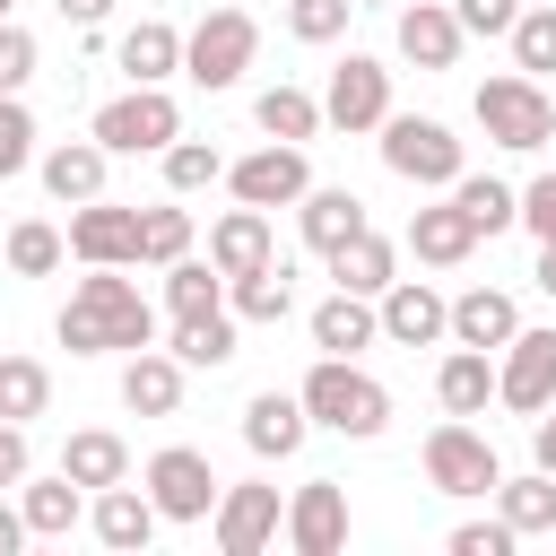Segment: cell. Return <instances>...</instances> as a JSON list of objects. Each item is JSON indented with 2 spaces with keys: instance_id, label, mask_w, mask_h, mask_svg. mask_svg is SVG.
Here are the masks:
<instances>
[{
  "instance_id": "cell-11",
  "label": "cell",
  "mask_w": 556,
  "mask_h": 556,
  "mask_svg": "<svg viewBox=\"0 0 556 556\" xmlns=\"http://www.w3.org/2000/svg\"><path fill=\"white\" fill-rule=\"evenodd\" d=\"M226 182H235V200H252V208H287V200L313 191V165H304L295 139H269V148H252L243 165H226Z\"/></svg>"
},
{
  "instance_id": "cell-41",
  "label": "cell",
  "mask_w": 556,
  "mask_h": 556,
  "mask_svg": "<svg viewBox=\"0 0 556 556\" xmlns=\"http://www.w3.org/2000/svg\"><path fill=\"white\" fill-rule=\"evenodd\" d=\"M217 174H226V156H217L208 139H174V148H165V191H174V200H182V191H208Z\"/></svg>"
},
{
  "instance_id": "cell-7",
  "label": "cell",
  "mask_w": 556,
  "mask_h": 556,
  "mask_svg": "<svg viewBox=\"0 0 556 556\" xmlns=\"http://www.w3.org/2000/svg\"><path fill=\"white\" fill-rule=\"evenodd\" d=\"M96 139H104L113 156H165V148L182 139V104H174L165 87H130V96H113V104L96 113Z\"/></svg>"
},
{
  "instance_id": "cell-44",
  "label": "cell",
  "mask_w": 556,
  "mask_h": 556,
  "mask_svg": "<svg viewBox=\"0 0 556 556\" xmlns=\"http://www.w3.org/2000/svg\"><path fill=\"white\" fill-rule=\"evenodd\" d=\"M513 539H521V530H513L504 513H495V521H460V530H452V556H513Z\"/></svg>"
},
{
  "instance_id": "cell-32",
  "label": "cell",
  "mask_w": 556,
  "mask_h": 556,
  "mask_svg": "<svg viewBox=\"0 0 556 556\" xmlns=\"http://www.w3.org/2000/svg\"><path fill=\"white\" fill-rule=\"evenodd\" d=\"M17 513H26L35 539H70V521H78V478H70V469H61V478H26V486H17Z\"/></svg>"
},
{
  "instance_id": "cell-16",
  "label": "cell",
  "mask_w": 556,
  "mask_h": 556,
  "mask_svg": "<svg viewBox=\"0 0 556 556\" xmlns=\"http://www.w3.org/2000/svg\"><path fill=\"white\" fill-rule=\"evenodd\" d=\"M460 43H469V26H460L452 0H417V9H400V61H417V70H452Z\"/></svg>"
},
{
  "instance_id": "cell-35",
  "label": "cell",
  "mask_w": 556,
  "mask_h": 556,
  "mask_svg": "<svg viewBox=\"0 0 556 556\" xmlns=\"http://www.w3.org/2000/svg\"><path fill=\"white\" fill-rule=\"evenodd\" d=\"M452 200L469 208V226H478V235L521 226V191H513V182H495V174H460V182H452Z\"/></svg>"
},
{
  "instance_id": "cell-2",
  "label": "cell",
  "mask_w": 556,
  "mask_h": 556,
  "mask_svg": "<svg viewBox=\"0 0 556 556\" xmlns=\"http://www.w3.org/2000/svg\"><path fill=\"white\" fill-rule=\"evenodd\" d=\"M304 417L330 426V434H348V443H374V434L391 426V391H382L356 356H321V365L304 374Z\"/></svg>"
},
{
  "instance_id": "cell-12",
  "label": "cell",
  "mask_w": 556,
  "mask_h": 556,
  "mask_svg": "<svg viewBox=\"0 0 556 556\" xmlns=\"http://www.w3.org/2000/svg\"><path fill=\"white\" fill-rule=\"evenodd\" d=\"M70 252H78L87 269H130V261H139V208H122V200H78V208H70Z\"/></svg>"
},
{
  "instance_id": "cell-23",
  "label": "cell",
  "mask_w": 556,
  "mask_h": 556,
  "mask_svg": "<svg viewBox=\"0 0 556 556\" xmlns=\"http://www.w3.org/2000/svg\"><path fill=\"white\" fill-rule=\"evenodd\" d=\"M295 226H304V243L330 261V252H339V243H356L374 217H365V200H356V191H304V200H295Z\"/></svg>"
},
{
  "instance_id": "cell-1",
  "label": "cell",
  "mask_w": 556,
  "mask_h": 556,
  "mask_svg": "<svg viewBox=\"0 0 556 556\" xmlns=\"http://www.w3.org/2000/svg\"><path fill=\"white\" fill-rule=\"evenodd\" d=\"M52 330H61L70 356H139V348H156V313L122 269H87Z\"/></svg>"
},
{
  "instance_id": "cell-43",
  "label": "cell",
  "mask_w": 556,
  "mask_h": 556,
  "mask_svg": "<svg viewBox=\"0 0 556 556\" xmlns=\"http://www.w3.org/2000/svg\"><path fill=\"white\" fill-rule=\"evenodd\" d=\"M26 165H35V113L17 96H0V182L26 174Z\"/></svg>"
},
{
  "instance_id": "cell-30",
  "label": "cell",
  "mask_w": 556,
  "mask_h": 556,
  "mask_svg": "<svg viewBox=\"0 0 556 556\" xmlns=\"http://www.w3.org/2000/svg\"><path fill=\"white\" fill-rule=\"evenodd\" d=\"M61 469H70L78 486H122V478H130V443L104 434V426H87V434L61 443Z\"/></svg>"
},
{
  "instance_id": "cell-19",
  "label": "cell",
  "mask_w": 556,
  "mask_h": 556,
  "mask_svg": "<svg viewBox=\"0 0 556 556\" xmlns=\"http://www.w3.org/2000/svg\"><path fill=\"white\" fill-rule=\"evenodd\" d=\"M122 408L130 417H174L182 408V356L174 348H139L122 365Z\"/></svg>"
},
{
  "instance_id": "cell-13",
  "label": "cell",
  "mask_w": 556,
  "mask_h": 556,
  "mask_svg": "<svg viewBox=\"0 0 556 556\" xmlns=\"http://www.w3.org/2000/svg\"><path fill=\"white\" fill-rule=\"evenodd\" d=\"M287 547L295 556H339L348 547V486L339 478H304L287 504Z\"/></svg>"
},
{
  "instance_id": "cell-24",
  "label": "cell",
  "mask_w": 556,
  "mask_h": 556,
  "mask_svg": "<svg viewBox=\"0 0 556 556\" xmlns=\"http://www.w3.org/2000/svg\"><path fill=\"white\" fill-rule=\"evenodd\" d=\"M208 261L226 269V278H243V269H261V261H278V243H269V208H226L217 217V235H208Z\"/></svg>"
},
{
  "instance_id": "cell-28",
  "label": "cell",
  "mask_w": 556,
  "mask_h": 556,
  "mask_svg": "<svg viewBox=\"0 0 556 556\" xmlns=\"http://www.w3.org/2000/svg\"><path fill=\"white\" fill-rule=\"evenodd\" d=\"M434 400H443V417H486V400H495V365H486V348H452L443 374H434Z\"/></svg>"
},
{
  "instance_id": "cell-18",
  "label": "cell",
  "mask_w": 556,
  "mask_h": 556,
  "mask_svg": "<svg viewBox=\"0 0 556 556\" xmlns=\"http://www.w3.org/2000/svg\"><path fill=\"white\" fill-rule=\"evenodd\" d=\"M304 434H313L304 391H261V400L243 408V443H252L261 460H295V452H304Z\"/></svg>"
},
{
  "instance_id": "cell-49",
  "label": "cell",
  "mask_w": 556,
  "mask_h": 556,
  "mask_svg": "<svg viewBox=\"0 0 556 556\" xmlns=\"http://www.w3.org/2000/svg\"><path fill=\"white\" fill-rule=\"evenodd\" d=\"M530 452H539V469H556V400L539 408V426H530Z\"/></svg>"
},
{
  "instance_id": "cell-31",
  "label": "cell",
  "mask_w": 556,
  "mask_h": 556,
  "mask_svg": "<svg viewBox=\"0 0 556 556\" xmlns=\"http://www.w3.org/2000/svg\"><path fill=\"white\" fill-rule=\"evenodd\" d=\"M165 313H174V321H191V313H226V269L182 252V261L165 269Z\"/></svg>"
},
{
  "instance_id": "cell-47",
  "label": "cell",
  "mask_w": 556,
  "mask_h": 556,
  "mask_svg": "<svg viewBox=\"0 0 556 556\" xmlns=\"http://www.w3.org/2000/svg\"><path fill=\"white\" fill-rule=\"evenodd\" d=\"M521 226H530L539 243H556V174H539V182H521Z\"/></svg>"
},
{
  "instance_id": "cell-26",
  "label": "cell",
  "mask_w": 556,
  "mask_h": 556,
  "mask_svg": "<svg viewBox=\"0 0 556 556\" xmlns=\"http://www.w3.org/2000/svg\"><path fill=\"white\" fill-rule=\"evenodd\" d=\"M226 304H235V321H287V313H295V269H287V252L261 261V269H243V278H226Z\"/></svg>"
},
{
  "instance_id": "cell-54",
  "label": "cell",
  "mask_w": 556,
  "mask_h": 556,
  "mask_svg": "<svg viewBox=\"0 0 556 556\" xmlns=\"http://www.w3.org/2000/svg\"><path fill=\"white\" fill-rule=\"evenodd\" d=\"M0 17H9V0H0Z\"/></svg>"
},
{
  "instance_id": "cell-33",
  "label": "cell",
  "mask_w": 556,
  "mask_h": 556,
  "mask_svg": "<svg viewBox=\"0 0 556 556\" xmlns=\"http://www.w3.org/2000/svg\"><path fill=\"white\" fill-rule=\"evenodd\" d=\"M495 504H504V521H513L521 539H539V530H556V469H530V478H504V486H495Z\"/></svg>"
},
{
  "instance_id": "cell-3",
  "label": "cell",
  "mask_w": 556,
  "mask_h": 556,
  "mask_svg": "<svg viewBox=\"0 0 556 556\" xmlns=\"http://www.w3.org/2000/svg\"><path fill=\"white\" fill-rule=\"evenodd\" d=\"M478 130H486L495 148H547V139H556V96H547L530 70H504V78L478 87Z\"/></svg>"
},
{
  "instance_id": "cell-29",
  "label": "cell",
  "mask_w": 556,
  "mask_h": 556,
  "mask_svg": "<svg viewBox=\"0 0 556 556\" xmlns=\"http://www.w3.org/2000/svg\"><path fill=\"white\" fill-rule=\"evenodd\" d=\"M330 278H339L348 295H374V304H382V287L400 278V252H391V243H382V235L365 226L356 243H339V252H330Z\"/></svg>"
},
{
  "instance_id": "cell-4",
  "label": "cell",
  "mask_w": 556,
  "mask_h": 556,
  "mask_svg": "<svg viewBox=\"0 0 556 556\" xmlns=\"http://www.w3.org/2000/svg\"><path fill=\"white\" fill-rule=\"evenodd\" d=\"M252 52H261V26H252L243 9H208V17L182 35V78L217 96V87H235V78L252 70Z\"/></svg>"
},
{
  "instance_id": "cell-5",
  "label": "cell",
  "mask_w": 556,
  "mask_h": 556,
  "mask_svg": "<svg viewBox=\"0 0 556 556\" xmlns=\"http://www.w3.org/2000/svg\"><path fill=\"white\" fill-rule=\"evenodd\" d=\"M382 165L400 182H417V191H452L460 182V139L443 122H426V113H391L382 122Z\"/></svg>"
},
{
  "instance_id": "cell-10",
  "label": "cell",
  "mask_w": 556,
  "mask_h": 556,
  "mask_svg": "<svg viewBox=\"0 0 556 556\" xmlns=\"http://www.w3.org/2000/svg\"><path fill=\"white\" fill-rule=\"evenodd\" d=\"M321 122H339V130H382V122H391V70H382L374 52H348V61L330 70Z\"/></svg>"
},
{
  "instance_id": "cell-17",
  "label": "cell",
  "mask_w": 556,
  "mask_h": 556,
  "mask_svg": "<svg viewBox=\"0 0 556 556\" xmlns=\"http://www.w3.org/2000/svg\"><path fill=\"white\" fill-rule=\"evenodd\" d=\"M87 521H96V539H104L113 556H139V547L156 539V521H165V513H156V495H148V486H130V478H122V486H96V513H87Z\"/></svg>"
},
{
  "instance_id": "cell-37",
  "label": "cell",
  "mask_w": 556,
  "mask_h": 556,
  "mask_svg": "<svg viewBox=\"0 0 556 556\" xmlns=\"http://www.w3.org/2000/svg\"><path fill=\"white\" fill-rule=\"evenodd\" d=\"M52 408V374H43V356H9L0 348V417H43Z\"/></svg>"
},
{
  "instance_id": "cell-9",
  "label": "cell",
  "mask_w": 556,
  "mask_h": 556,
  "mask_svg": "<svg viewBox=\"0 0 556 556\" xmlns=\"http://www.w3.org/2000/svg\"><path fill=\"white\" fill-rule=\"evenodd\" d=\"M495 400L521 408V417H539L556 400V330H513L495 348Z\"/></svg>"
},
{
  "instance_id": "cell-45",
  "label": "cell",
  "mask_w": 556,
  "mask_h": 556,
  "mask_svg": "<svg viewBox=\"0 0 556 556\" xmlns=\"http://www.w3.org/2000/svg\"><path fill=\"white\" fill-rule=\"evenodd\" d=\"M26 78H35V35H26V26H9V17H0V96H17V87H26Z\"/></svg>"
},
{
  "instance_id": "cell-21",
  "label": "cell",
  "mask_w": 556,
  "mask_h": 556,
  "mask_svg": "<svg viewBox=\"0 0 556 556\" xmlns=\"http://www.w3.org/2000/svg\"><path fill=\"white\" fill-rule=\"evenodd\" d=\"M408 252H417L426 269H460V261L478 252V226H469V208H460V200H443V208H417V217H408Z\"/></svg>"
},
{
  "instance_id": "cell-25",
  "label": "cell",
  "mask_w": 556,
  "mask_h": 556,
  "mask_svg": "<svg viewBox=\"0 0 556 556\" xmlns=\"http://www.w3.org/2000/svg\"><path fill=\"white\" fill-rule=\"evenodd\" d=\"M113 61L130 70V87H165V78L182 70V35H174L165 17H139V26L113 43Z\"/></svg>"
},
{
  "instance_id": "cell-8",
  "label": "cell",
  "mask_w": 556,
  "mask_h": 556,
  "mask_svg": "<svg viewBox=\"0 0 556 556\" xmlns=\"http://www.w3.org/2000/svg\"><path fill=\"white\" fill-rule=\"evenodd\" d=\"M148 495H156V513H165V521H208L226 486H217L208 452H191V443H165V452L148 460Z\"/></svg>"
},
{
  "instance_id": "cell-40",
  "label": "cell",
  "mask_w": 556,
  "mask_h": 556,
  "mask_svg": "<svg viewBox=\"0 0 556 556\" xmlns=\"http://www.w3.org/2000/svg\"><path fill=\"white\" fill-rule=\"evenodd\" d=\"M191 252V208H139V261H156V269H174Z\"/></svg>"
},
{
  "instance_id": "cell-46",
  "label": "cell",
  "mask_w": 556,
  "mask_h": 556,
  "mask_svg": "<svg viewBox=\"0 0 556 556\" xmlns=\"http://www.w3.org/2000/svg\"><path fill=\"white\" fill-rule=\"evenodd\" d=\"M452 9H460L469 35H513V17H521L530 0H452Z\"/></svg>"
},
{
  "instance_id": "cell-38",
  "label": "cell",
  "mask_w": 556,
  "mask_h": 556,
  "mask_svg": "<svg viewBox=\"0 0 556 556\" xmlns=\"http://www.w3.org/2000/svg\"><path fill=\"white\" fill-rule=\"evenodd\" d=\"M235 330H243L235 304H226V313H191V321H174V356H182V365H226V356H235Z\"/></svg>"
},
{
  "instance_id": "cell-53",
  "label": "cell",
  "mask_w": 556,
  "mask_h": 556,
  "mask_svg": "<svg viewBox=\"0 0 556 556\" xmlns=\"http://www.w3.org/2000/svg\"><path fill=\"white\" fill-rule=\"evenodd\" d=\"M356 9H391V0H356Z\"/></svg>"
},
{
  "instance_id": "cell-20",
  "label": "cell",
  "mask_w": 556,
  "mask_h": 556,
  "mask_svg": "<svg viewBox=\"0 0 556 556\" xmlns=\"http://www.w3.org/2000/svg\"><path fill=\"white\" fill-rule=\"evenodd\" d=\"M104 165H113V148H104L96 130H87V139H61V148L43 156V191L70 200V208H78V200H104Z\"/></svg>"
},
{
  "instance_id": "cell-15",
  "label": "cell",
  "mask_w": 556,
  "mask_h": 556,
  "mask_svg": "<svg viewBox=\"0 0 556 556\" xmlns=\"http://www.w3.org/2000/svg\"><path fill=\"white\" fill-rule=\"evenodd\" d=\"M443 330H452V304H443L426 278H391V287H382V339H391V348H434Z\"/></svg>"
},
{
  "instance_id": "cell-36",
  "label": "cell",
  "mask_w": 556,
  "mask_h": 556,
  "mask_svg": "<svg viewBox=\"0 0 556 556\" xmlns=\"http://www.w3.org/2000/svg\"><path fill=\"white\" fill-rule=\"evenodd\" d=\"M0 252H9V269H17V278H52V269H61V252H70V235H61V226H43V217H17V226L0 235Z\"/></svg>"
},
{
  "instance_id": "cell-48",
  "label": "cell",
  "mask_w": 556,
  "mask_h": 556,
  "mask_svg": "<svg viewBox=\"0 0 556 556\" xmlns=\"http://www.w3.org/2000/svg\"><path fill=\"white\" fill-rule=\"evenodd\" d=\"M0 486H26V426L0 417Z\"/></svg>"
},
{
  "instance_id": "cell-51",
  "label": "cell",
  "mask_w": 556,
  "mask_h": 556,
  "mask_svg": "<svg viewBox=\"0 0 556 556\" xmlns=\"http://www.w3.org/2000/svg\"><path fill=\"white\" fill-rule=\"evenodd\" d=\"M52 9H61L70 26H104V17H113V0H52Z\"/></svg>"
},
{
  "instance_id": "cell-27",
  "label": "cell",
  "mask_w": 556,
  "mask_h": 556,
  "mask_svg": "<svg viewBox=\"0 0 556 556\" xmlns=\"http://www.w3.org/2000/svg\"><path fill=\"white\" fill-rule=\"evenodd\" d=\"M513 330H521V313H513L504 287H469V295H452V339H460V348H486V356H495Z\"/></svg>"
},
{
  "instance_id": "cell-34",
  "label": "cell",
  "mask_w": 556,
  "mask_h": 556,
  "mask_svg": "<svg viewBox=\"0 0 556 556\" xmlns=\"http://www.w3.org/2000/svg\"><path fill=\"white\" fill-rule=\"evenodd\" d=\"M252 122L269 130V139H313L321 130V96H304V87H261V104H252Z\"/></svg>"
},
{
  "instance_id": "cell-52",
  "label": "cell",
  "mask_w": 556,
  "mask_h": 556,
  "mask_svg": "<svg viewBox=\"0 0 556 556\" xmlns=\"http://www.w3.org/2000/svg\"><path fill=\"white\" fill-rule=\"evenodd\" d=\"M539 295H556V243H539Z\"/></svg>"
},
{
  "instance_id": "cell-50",
  "label": "cell",
  "mask_w": 556,
  "mask_h": 556,
  "mask_svg": "<svg viewBox=\"0 0 556 556\" xmlns=\"http://www.w3.org/2000/svg\"><path fill=\"white\" fill-rule=\"evenodd\" d=\"M26 539H35V530H26V513H17V504H0V556H17Z\"/></svg>"
},
{
  "instance_id": "cell-39",
  "label": "cell",
  "mask_w": 556,
  "mask_h": 556,
  "mask_svg": "<svg viewBox=\"0 0 556 556\" xmlns=\"http://www.w3.org/2000/svg\"><path fill=\"white\" fill-rule=\"evenodd\" d=\"M504 43H513V70H530V78H539V70H556V0H530V9L513 17V35H504Z\"/></svg>"
},
{
  "instance_id": "cell-22",
  "label": "cell",
  "mask_w": 556,
  "mask_h": 556,
  "mask_svg": "<svg viewBox=\"0 0 556 556\" xmlns=\"http://www.w3.org/2000/svg\"><path fill=\"white\" fill-rule=\"evenodd\" d=\"M382 339V304L374 295H330V304H313V348L321 356H356V348H374Z\"/></svg>"
},
{
  "instance_id": "cell-42",
  "label": "cell",
  "mask_w": 556,
  "mask_h": 556,
  "mask_svg": "<svg viewBox=\"0 0 556 556\" xmlns=\"http://www.w3.org/2000/svg\"><path fill=\"white\" fill-rule=\"evenodd\" d=\"M356 17V0H287V35L295 43H339Z\"/></svg>"
},
{
  "instance_id": "cell-14",
  "label": "cell",
  "mask_w": 556,
  "mask_h": 556,
  "mask_svg": "<svg viewBox=\"0 0 556 556\" xmlns=\"http://www.w3.org/2000/svg\"><path fill=\"white\" fill-rule=\"evenodd\" d=\"M208 521H217V547H226V556H261V547L287 530V513H278V486H226Z\"/></svg>"
},
{
  "instance_id": "cell-6",
  "label": "cell",
  "mask_w": 556,
  "mask_h": 556,
  "mask_svg": "<svg viewBox=\"0 0 556 556\" xmlns=\"http://www.w3.org/2000/svg\"><path fill=\"white\" fill-rule=\"evenodd\" d=\"M426 486H434V495H495V486H504V460H495V443H486L469 417H443V426L426 434Z\"/></svg>"
}]
</instances>
